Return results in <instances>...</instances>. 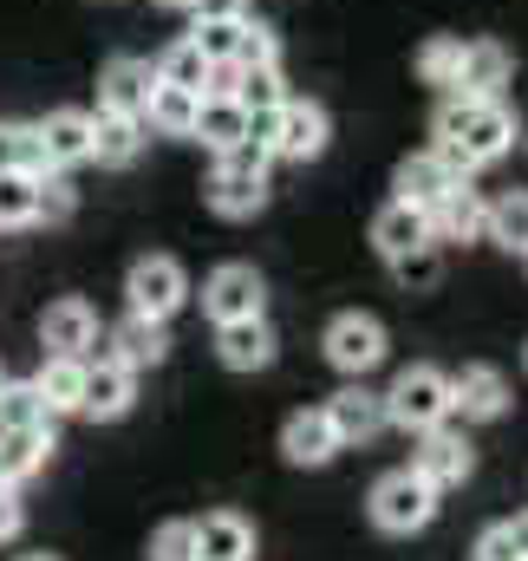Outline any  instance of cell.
Wrapping results in <instances>:
<instances>
[{
  "instance_id": "cell-47",
  "label": "cell",
  "mask_w": 528,
  "mask_h": 561,
  "mask_svg": "<svg viewBox=\"0 0 528 561\" xmlns=\"http://www.w3.org/2000/svg\"><path fill=\"white\" fill-rule=\"evenodd\" d=\"M0 386H7V373H0Z\"/></svg>"
},
{
  "instance_id": "cell-25",
  "label": "cell",
  "mask_w": 528,
  "mask_h": 561,
  "mask_svg": "<svg viewBox=\"0 0 528 561\" xmlns=\"http://www.w3.org/2000/svg\"><path fill=\"white\" fill-rule=\"evenodd\" d=\"M144 150V118H125V112H92V157L99 163H137Z\"/></svg>"
},
{
  "instance_id": "cell-40",
  "label": "cell",
  "mask_w": 528,
  "mask_h": 561,
  "mask_svg": "<svg viewBox=\"0 0 528 561\" xmlns=\"http://www.w3.org/2000/svg\"><path fill=\"white\" fill-rule=\"evenodd\" d=\"M477 561H523V556H516L509 523H496V529H483V536H477Z\"/></svg>"
},
{
  "instance_id": "cell-38",
  "label": "cell",
  "mask_w": 528,
  "mask_h": 561,
  "mask_svg": "<svg viewBox=\"0 0 528 561\" xmlns=\"http://www.w3.org/2000/svg\"><path fill=\"white\" fill-rule=\"evenodd\" d=\"M392 275H398V287H437V275H444V262H437V242H424V249L398 255Z\"/></svg>"
},
{
  "instance_id": "cell-28",
  "label": "cell",
  "mask_w": 528,
  "mask_h": 561,
  "mask_svg": "<svg viewBox=\"0 0 528 561\" xmlns=\"http://www.w3.org/2000/svg\"><path fill=\"white\" fill-rule=\"evenodd\" d=\"M229 99L255 118V112H274L280 99H287V85H280V66H236V79H229Z\"/></svg>"
},
{
  "instance_id": "cell-12",
  "label": "cell",
  "mask_w": 528,
  "mask_h": 561,
  "mask_svg": "<svg viewBox=\"0 0 528 561\" xmlns=\"http://www.w3.org/2000/svg\"><path fill=\"white\" fill-rule=\"evenodd\" d=\"M463 176L437 157V150H417V157H404L398 163V176H392V190H398V203H411V209H437L450 190H457Z\"/></svg>"
},
{
  "instance_id": "cell-46",
  "label": "cell",
  "mask_w": 528,
  "mask_h": 561,
  "mask_svg": "<svg viewBox=\"0 0 528 561\" xmlns=\"http://www.w3.org/2000/svg\"><path fill=\"white\" fill-rule=\"evenodd\" d=\"M163 7H190V0H163Z\"/></svg>"
},
{
  "instance_id": "cell-15",
  "label": "cell",
  "mask_w": 528,
  "mask_h": 561,
  "mask_svg": "<svg viewBox=\"0 0 528 561\" xmlns=\"http://www.w3.org/2000/svg\"><path fill=\"white\" fill-rule=\"evenodd\" d=\"M33 138H39V157H46L53 170L85 163V157H92V112H46V118L33 125Z\"/></svg>"
},
{
  "instance_id": "cell-45",
  "label": "cell",
  "mask_w": 528,
  "mask_h": 561,
  "mask_svg": "<svg viewBox=\"0 0 528 561\" xmlns=\"http://www.w3.org/2000/svg\"><path fill=\"white\" fill-rule=\"evenodd\" d=\"M20 561H59V556H20Z\"/></svg>"
},
{
  "instance_id": "cell-9",
  "label": "cell",
  "mask_w": 528,
  "mask_h": 561,
  "mask_svg": "<svg viewBox=\"0 0 528 561\" xmlns=\"http://www.w3.org/2000/svg\"><path fill=\"white\" fill-rule=\"evenodd\" d=\"M137 399V373L118 359H85V392H79V412L85 419H125Z\"/></svg>"
},
{
  "instance_id": "cell-6",
  "label": "cell",
  "mask_w": 528,
  "mask_h": 561,
  "mask_svg": "<svg viewBox=\"0 0 528 561\" xmlns=\"http://www.w3.org/2000/svg\"><path fill=\"white\" fill-rule=\"evenodd\" d=\"M267 300V280L249 268V262H222L216 275L203 280V307H209V320L222 327V320H255Z\"/></svg>"
},
{
  "instance_id": "cell-19",
  "label": "cell",
  "mask_w": 528,
  "mask_h": 561,
  "mask_svg": "<svg viewBox=\"0 0 528 561\" xmlns=\"http://www.w3.org/2000/svg\"><path fill=\"white\" fill-rule=\"evenodd\" d=\"M372 242H379V255L398 262V255H411V249H424L431 242V209H411V203H386L379 216H372Z\"/></svg>"
},
{
  "instance_id": "cell-21",
  "label": "cell",
  "mask_w": 528,
  "mask_h": 561,
  "mask_svg": "<svg viewBox=\"0 0 528 561\" xmlns=\"http://www.w3.org/2000/svg\"><path fill=\"white\" fill-rule=\"evenodd\" d=\"M267 203V176L262 170H236L216 157V176H209V209L216 216H255Z\"/></svg>"
},
{
  "instance_id": "cell-16",
  "label": "cell",
  "mask_w": 528,
  "mask_h": 561,
  "mask_svg": "<svg viewBox=\"0 0 528 561\" xmlns=\"http://www.w3.org/2000/svg\"><path fill=\"white\" fill-rule=\"evenodd\" d=\"M170 353V333H163V320H144V313H131L99 353H85V359H118V366H131V373H144V366H157Z\"/></svg>"
},
{
  "instance_id": "cell-48",
  "label": "cell",
  "mask_w": 528,
  "mask_h": 561,
  "mask_svg": "<svg viewBox=\"0 0 528 561\" xmlns=\"http://www.w3.org/2000/svg\"><path fill=\"white\" fill-rule=\"evenodd\" d=\"M0 431H7V424H0Z\"/></svg>"
},
{
  "instance_id": "cell-13",
  "label": "cell",
  "mask_w": 528,
  "mask_h": 561,
  "mask_svg": "<svg viewBox=\"0 0 528 561\" xmlns=\"http://www.w3.org/2000/svg\"><path fill=\"white\" fill-rule=\"evenodd\" d=\"M157 85V66L150 59H131L118 53L105 72H99V112H125V118H144V99Z\"/></svg>"
},
{
  "instance_id": "cell-43",
  "label": "cell",
  "mask_w": 528,
  "mask_h": 561,
  "mask_svg": "<svg viewBox=\"0 0 528 561\" xmlns=\"http://www.w3.org/2000/svg\"><path fill=\"white\" fill-rule=\"evenodd\" d=\"M7 536H20V503H13V490H0V542Z\"/></svg>"
},
{
  "instance_id": "cell-11",
  "label": "cell",
  "mask_w": 528,
  "mask_h": 561,
  "mask_svg": "<svg viewBox=\"0 0 528 561\" xmlns=\"http://www.w3.org/2000/svg\"><path fill=\"white\" fill-rule=\"evenodd\" d=\"M39 346L46 353H66V359H85L99 346V313L85 300H53L46 320H39Z\"/></svg>"
},
{
  "instance_id": "cell-7",
  "label": "cell",
  "mask_w": 528,
  "mask_h": 561,
  "mask_svg": "<svg viewBox=\"0 0 528 561\" xmlns=\"http://www.w3.org/2000/svg\"><path fill=\"white\" fill-rule=\"evenodd\" d=\"M417 437H424V444H417L411 470H417L431 490H450V483H463V477H470L477 450H470V437H463V431H450V419L431 424V431H417Z\"/></svg>"
},
{
  "instance_id": "cell-10",
  "label": "cell",
  "mask_w": 528,
  "mask_h": 561,
  "mask_svg": "<svg viewBox=\"0 0 528 561\" xmlns=\"http://www.w3.org/2000/svg\"><path fill=\"white\" fill-rule=\"evenodd\" d=\"M450 412L463 424H490L509 412V386H503V373L496 366H463L457 379H450Z\"/></svg>"
},
{
  "instance_id": "cell-31",
  "label": "cell",
  "mask_w": 528,
  "mask_h": 561,
  "mask_svg": "<svg viewBox=\"0 0 528 561\" xmlns=\"http://www.w3.org/2000/svg\"><path fill=\"white\" fill-rule=\"evenodd\" d=\"M79 196L59 170H33V222H72Z\"/></svg>"
},
{
  "instance_id": "cell-34",
  "label": "cell",
  "mask_w": 528,
  "mask_h": 561,
  "mask_svg": "<svg viewBox=\"0 0 528 561\" xmlns=\"http://www.w3.org/2000/svg\"><path fill=\"white\" fill-rule=\"evenodd\" d=\"M457 66H463V39H424V53H417V72H424V85H444V92H457Z\"/></svg>"
},
{
  "instance_id": "cell-20",
  "label": "cell",
  "mask_w": 528,
  "mask_h": 561,
  "mask_svg": "<svg viewBox=\"0 0 528 561\" xmlns=\"http://www.w3.org/2000/svg\"><path fill=\"white\" fill-rule=\"evenodd\" d=\"M196 561H255V529L236 510H216L196 523Z\"/></svg>"
},
{
  "instance_id": "cell-49",
  "label": "cell",
  "mask_w": 528,
  "mask_h": 561,
  "mask_svg": "<svg viewBox=\"0 0 528 561\" xmlns=\"http://www.w3.org/2000/svg\"><path fill=\"white\" fill-rule=\"evenodd\" d=\"M523 359H528V353H523Z\"/></svg>"
},
{
  "instance_id": "cell-36",
  "label": "cell",
  "mask_w": 528,
  "mask_h": 561,
  "mask_svg": "<svg viewBox=\"0 0 528 561\" xmlns=\"http://www.w3.org/2000/svg\"><path fill=\"white\" fill-rule=\"evenodd\" d=\"M0 170H53V163L39 157L33 125H0Z\"/></svg>"
},
{
  "instance_id": "cell-2",
  "label": "cell",
  "mask_w": 528,
  "mask_h": 561,
  "mask_svg": "<svg viewBox=\"0 0 528 561\" xmlns=\"http://www.w3.org/2000/svg\"><path fill=\"white\" fill-rule=\"evenodd\" d=\"M450 419V379L437 366H404L386 392V424H404V431H431V424Z\"/></svg>"
},
{
  "instance_id": "cell-22",
  "label": "cell",
  "mask_w": 528,
  "mask_h": 561,
  "mask_svg": "<svg viewBox=\"0 0 528 561\" xmlns=\"http://www.w3.org/2000/svg\"><path fill=\"white\" fill-rule=\"evenodd\" d=\"M509 53L496 46V39H470L463 46V66H457V92H470V99H496L503 85H509Z\"/></svg>"
},
{
  "instance_id": "cell-27",
  "label": "cell",
  "mask_w": 528,
  "mask_h": 561,
  "mask_svg": "<svg viewBox=\"0 0 528 561\" xmlns=\"http://www.w3.org/2000/svg\"><path fill=\"white\" fill-rule=\"evenodd\" d=\"M190 138H203L216 157H222L229 144L249 138V112H242L236 99H222V92H216V99H203V105H196V125H190Z\"/></svg>"
},
{
  "instance_id": "cell-39",
  "label": "cell",
  "mask_w": 528,
  "mask_h": 561,
  "mask_svg": "<svg viewBox=\"0 0 528 561\" xmlns=\"http://www.w3.org/2000/svg\"><path fill=\"white\" fill-rule=\"evenodd\" d=\"M150 561H196V523H163L150 536Z\"/></svg>"
},
{
  "instance_id": "cell-44",
  "label": "cell",
  "mask_w": 528,
  "mask_h": 561,
  "mask_svg": "<svg viewBox=\"0 0 528 561\" xmlns=\"http://www.w3.org/2000/svg\"><path fill=\"white\" fill-rule=\"evenodd\" d=\"M509 536H516V556L528 561V516H516V523H509Z\"/></svg>"
},
{
  "instance_id": "cell-41",
  "label": "cell",
  "mask_w": 528,
  "mask_h": 561,
  "mask_svg": "<svg viewBox=\"0 0 528 561\" xmlns=\"http://www.w3.org/2000/svg\"><path fill=\"white\" fill-rule=\"evenodd\" d=\"M222 163H236V170H262V176H267L274 150H267L262 138H242V144H229V150H222Z\"/></svg>"
},
{
  "instance_id": "cell-37",
  "label": "cell",
  "mask_w": 528,
  "mask_h": 561,
  "mask_svg": "<svg viewBox=\"0 0 528 561\" xmlns=\"http://www.w3.org/2000/svg\"><path fill=\"white\" fill-rule=\"evenodd\" d=\"M280 59V39L267 20H242V46H236V66H274Z\"/></svg>"
},
{
  "instance_id": "cell-42",
  "label": "cell",
  "mask_w": 528,
  "mask_h": 561,
  "mask_svg": "<svg viewBox=\"0 0 528 561\" xmlns=\"http://www.w3.org/2000/svg\"><path fill=\"white\" fill-rule=\"evenodd\" d=\"M196 7V20H242L249 13V0H190Z\"/></svg>"
},
{
  "instance_id": "cell-5",
  "label": "cell",
  "mask_w": 528,
  "mask_h": 561,
  "mask_svg": "<svg viewBox=\"0 0 528 561\" xmlns=\"http://www.w3.org/2000/svg\"><path fill=\"white\" fill-rule=\"evenodd\" d=\"M125 294H131V313H144V320H170V313L190 300V275H183L170 255H144V262H131Z\"/></svg>"
},
{
  "instance_id": "cell-4",
  "label": "cell",
  "mask_w": 528,
  "mask_h": 561,
  "mask_svg": "<svg viewBox=\"0 0 528 561\" xmlns=\"http://www.w3.org/2000/svg\"><path fill=\"white\" fill-rule=\"evenodd\" d=\"M326 138H333V118H326V105H313V99H280L274 118H267V150L287 157V163L320 157Z\"/></svg>"
},
{
  "instance_id": "cell-18",
  "label": "cell",
  "mask_w": 528,
  "mask_h": 561,
  "mask_svg": "<svg viewBox=\"0 0 528 561\" xmlns=\"http://www.w3.org/2000/svg\"><path fill=\"white\" fill-rule=\"evenodd\" d=\"M483 222H490V203H483L470 183H457V190L431 209V242H483Z\"/></svg>"
},
{
  "instance_id": "cell-17",
  "label": "cell",
  "mask_w": 528,
  "mask_h": 561,
  "mask_svg": "<svg viewBox=\"0 0 528 561\" xmlns=\"http://www.w3.org/2000/svg\"><path fill=\"white\" fill-rule=\"evenodd\" d=\"M326 419H333V437H340V444H366V437H379V431H386V392L346 386V392H333Z\"/></svg>"
},
{
  "instance_id": "cell-14",
  "label": "cell",
  "mask_w": 528,
  "mask_h": 561,
  "mask_svg": "<svg viewBox=\"0 0 528 561\" xmlns=\"http://www.w3.org/2000/svg\"><path fill=\"white\" fill-rule=\"evenodd\" d=\"M216 353H222L229 373H262V366H274V327L262 313L255 320H222L216 327Z\"/></svg>"
},
{
  "instance_id": "cell-30",
  "label": "cell",
  "mask_w": 528,
  "mask_h": 561,
  "mask_svg": "<svg viewBox=\"0 0 528 561\" xmlns=\"http://www.w3.org/2000/svg\"><path fill=\"white\" fill-rule=\"evenodd\" d=\"M209 72H216V66L196 53V39H176V46L157 59V79H163V85H190V92H209Z\"/></svg>"
},
{
  "instance_id": "cell-32",
  "label": "cell",
  "mask_w": 528,
  "mask_h": 561,
  "mask_svg": "<svg viewBox=\"0 0 528 561\" xmlns=\"http://www.w3.org/2000/svg\"><path fill=\"white\" fill-rule=\"evenodd\" d=\"M0 424H7V431H39V424H53L46 399L33 392V379H26V386H0Z\"/></svg>"
},
{
  "instance_id": "cell-24",
  "label": "cell",
  "mask_w": 528,
  "mask_h": 561,
  "mask_svg": "<svg viewBox=\"0 0 528 561\" xmlns=\"http://www.w3.org/2000/svg\"><path fill=\"white\" fill-rule=\"evenodd\" d=\"M196 105H203V92H190V85H150V99H144V125L150 131H170V138H190V125H196Z\"/></svg>"
},
{
  "instance_id": "cell-35",
  "label": "cell",
  "mask_w": 528,
  "mask_h": 561,
  "mask_svg": "<svg viewBox=\"0 0 528 561\" xmlns=\"http://www.w3.org/2000/svg\"><path fill=\"white\" fill-rule=\"evenodd\" d=\"M33 222V170H0V229Z\"/></svg>"
},
{
  "instance_id": "cell-26",
  "label": "cell",
  "mask_w": 528,
  "mask_h": 561,
  "mask_svg": "<svg viewBox=\"0 0 528 561\" xmlns=\"http://www.w3.org/2000/svg\"><path fill=\"white\" fill-rule=\"evenodd\" d=\"M33 392L46 399V412L59 419V412H79V392H85V359H66V353H46V366H39V379H33Z\"/></svg>"
},
{
  "instance_id": "cell-23",
  "label": "cell",
  "mask_w": 528,
  "mask_h": 561,
  "mask_svg": "<svg viewBox=\"0 0 528 561\" xmlns=\"http://www.w3.org/2000/svg\"><path fill=\"white\" fill-rule=\"evenodd\" d=\"M280 450H287V463H326L333 450H340V437H333V419L326 412H294L287 431H280Z\"/></svg>"
},
{
  "instance_id": "cell-29",
  "label": "cell",
  "mask_w": 528,
  "mask_h": 561,
  "mask_svg": "<svg viewBox=\"0 0 528 561\" xmlns=\"http://www.w3.org/2000/svg\"><path fill=\"white\" fill-rule=\"evenodd\" d=\"M483 236L496 242V249H523L528 255V190H509V196H496L490 203V222H483Z\"/></svg>"
},
{
  "instance_id": "cell-3",
  "label": "cell",
  "mask_w": 528,
  "mask_h": 561,
  "mask_svg": "<svg viewBox=\"0 0 528 561\" xmlns=\"http://www.w3.org/2000/svg\"><path fill=\"white\" fill-rule=\"evenodd\" d=\"M431 516H437V490L417 470H392V477L372 483V523L386 536H417Z\"/></svg>"
},
{
  "instance_id": "cell-8",
  "label": "cell",
  "mask_w": 528,
  "mask_h": 561,
  "mask_svg": "<svg viewBox=\"0 0 528 561\" xmlns=\"http://www.w3.org/2000/svg\"><path fill=\"white\" fill-rule=\"evenodd\" d=\"M326 359L340 366V373H372L379 359H386V327L372 320V313H340L333 327H326Z\"/></svg>"
},
{
  "instance_id": "cell-1",
  "label": "cell",
  "mask_w": 528,
  "mask_h": 561,
  "mask_svg": "<svg viewBox=\"0 0 528 561\" xmlns=\"http://www.w3.org/2000/svg\"><path fill=\"white\" fill-rule=\"evenodd\" d=\"M509 144H516V118L503 112V99H470V92H450V99H444V112H437V144H431V150H437L457 176H470V170L509 157Z\"/></svg>"
},
{
  "instance_id": "cell-33",
  "label": "cell",
  "mask_w": 528,
  "mask_h": 561,
  "mask_svg": "<svg viewBox=\"0 0 528 561\" xmlns=\"http://www.w3.org/2000/svg\"><path fill=\"white\" fill-rule=\"evenodd\" d=\"M249 20V13H242ZM242 20H196V53L209 59V66H236V46H242Z\"/></svg>"
}]
</instances>
